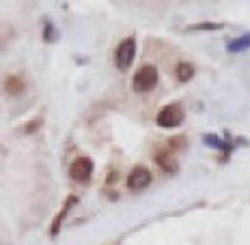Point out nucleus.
<instances>
[{"label":"nucleus","instance_id":"obj_12","mask_svg":"<svg viewBox=\"0 0 250 245\" xmlns=\"http://www.w3.org/2000/svg\"><path fill=\"white\" fill-rule=\"evenodd\" d=\"M222 28V24H209V22H203V24H194L190 26V30H218Z\"/></svg>","mask_w":250,"mask_h":245},{"label":"nucleus","instance_id":"obj_6","mask_svg":"<svg viewBox=\"0 0 250 245\" xmlns=\"http://www.w3.org/2000/svg\"><path fill=\"white\" fill-rule=\"evenodd\" d=\"M155 161H158V166L164 172H170V174H175L179 170V164H177V157L173 153H158L155 155Z\"/></svg>","mask_w":250,"mask_h":245},{"label":"nucleus","instance_id":"obj_13","mask_svg":"<svg viewBox=\"0 0 250 245\" xmlns=\"http://www.w3.org/2000/svg\"><path fill=\"white\" fill-rule=\"evenodd\" d=\"M39 125H41V118H35V123H33V125H30V127H26V129H24V132H26V133L35 132V129H37V127H39Z\"/></svg>","mask_w":250,"mask_h":245},{"label":"nucleus","instance_id":"obj_3","mask_svg":"<svg viewBox=\"0 0 250 245\" xmlns=\"http://www.w3.org/2000/svg\"><path fill=\"white\" fill-rule=\"evenodd\" d=\"M134 56H136V41L134 37H125L121 43L117 45V52H114V60H117V69L119 71H127L134 62Z\"/></svg>","mask_w":250,"mask_h":245},{"label":"nucleus","instance_id":"obj_7","mask_svg":"<svg viewBox=\"0 0 250 245\" xmlns=\"http://www.w3.org/2000/svg\"><path fill=\"white\" fill-rule=\"evenodd\" d=\"M71 205H76V196H69V198H67V202H65V205H62V208L59 211V215L54 217V222H52V228H50L52 237H56V234H59V230H61V222H62V217H65L67 213H69Z\"/></svg>","mask_w":250,"mask_h":245},{"label":"nucleus","instance_id":"obj_4","mask_svg":"<svg viewBox=\"0 0 250 245\" xmlns=\"http://www.w3.org/2000/svg\"><path fill=\"white\" fill-rule=\"evenodd\" d=\"M91 174H93V161L84 157V155L76 157L74 164L69 166V176L74 181H78V183H86V181L91 179Z\"/></svg>","mask_w":250,"mask_h":245},{"label":"nucleus","instance_id":"obj_8","mask_svg":"<svg viewBox=\"0 0 250 245\" xmlns=\"http://www.w3.org/2000/svg\"><path fill=\"white\" fill-rule=\"evenodd\" d=\"M194 77V67L190 62H179L177 65V80L179 82H190Z\"/></svg>","mask_w":250,"mask_h":245},{"label":"nucleus","instance_id":"obj_1","mask_svg":"<svg viewBox=\"0 0 250 245\" xmlns=\"http://www.w3.org/2000/svg\"><path fill=\"white\" fill-rule=\"evenodd\" d=\"M155 123H158V127H162V129L179 127V125L184 123V108H181V103H168V106H164L162 110L158 112Z\"/></svg>","mask_w":250,"mask_h":245},{"label":"nucleus","instance_id":"obj_5","mask_svg":"<svg viewBox=\"0 0 250 245\" xmlns=\"http://www.w3.org/2000/svg\"><path fill=\"white\" fill-rule=\"evenodd\" d=\"M151 183V172L145 168V166H136V168H132V172H129L127 176V187L134 191H140L145 189Z\"/></svg>","mask_w":250,"mask_h":245},{"label":"nucleus","instance_id":"obj_9","mask_svg":"<svg viewBox=\"0 0 250 245\" xmlns=\"http://www.w3.org/2000/svg\"><path fill=\"white\" fill-rule=\"evenodd\" d=\"M250 48V33H246V35H242V37H237L235 41H231L229 43V52H244V50H248Z\"/></svg>","mask_w":250,"mask_h":245},{"label":"nucleus","instance_id":"obj_2","mask_svg":"<svg viewBox=\"0 0 250 245\" xmlns=\"http://www.w3.org/2000/svg\"><path fill=\"white\" fill-rule=\"evenodd\" d=\"M158 69L153 65H143L140 69L134 74V80H132V88L136 93H147L151 91L155 84H158Z\"/></svg>","mask_w":250,"mask_h":245},{"label":"nucleus","instance_id":"obj_10","mask_svg":"<svg viewBox=\"0 0 250 245\" xmlns=\"http://www.w3.org/2000/svg\"><path fill=\"white\" fill-rule=\"evenodd\" d=\"M205 144H207V147H213V149L225 151V153H229V151H231V144H227L222 138H218V135H211V133L205 135Z\"/></svg>","mask_w":250,"mask_h":245},{"label":"nucleus","instance_id":"obj_11","mask_svg":"<svg viewBox=\"0 0 250 245\" xmlns=\"http://www.w3.org/2000/svg\"><path fill=\"white\" fill-rule=\"evenodd\" d=\"M7 91L11 93V95H18V93H22L24 91V82H22V77H18V75H11V77H7Z\"/></svg>","mask_w":250,"mask_h":245}]
</instances>
